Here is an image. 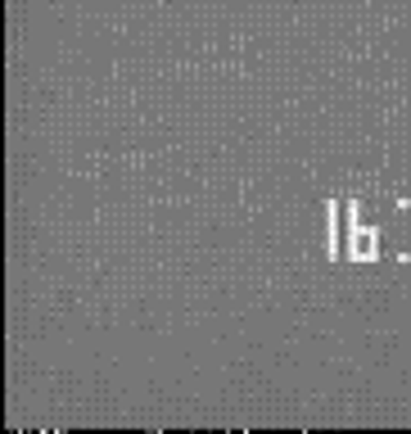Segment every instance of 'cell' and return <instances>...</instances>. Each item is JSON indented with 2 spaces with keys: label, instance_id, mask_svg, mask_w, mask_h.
Here are the masks:
<instances>
[{
  "label": "cell",
  "instance_id": "cell-1",
  "mask_svg": "<svg viewBox=\"0 0 411 434\" xmlns=\"http://www.w3.org/2000/svg\"><path fill=\"white\" fill-rule=\"evenodd\" d=\"M353 253H357V258H375V231H357Z\"/></svg>",
  "mask_w": 411,
  "mask_h": 434
}]
</instances>
